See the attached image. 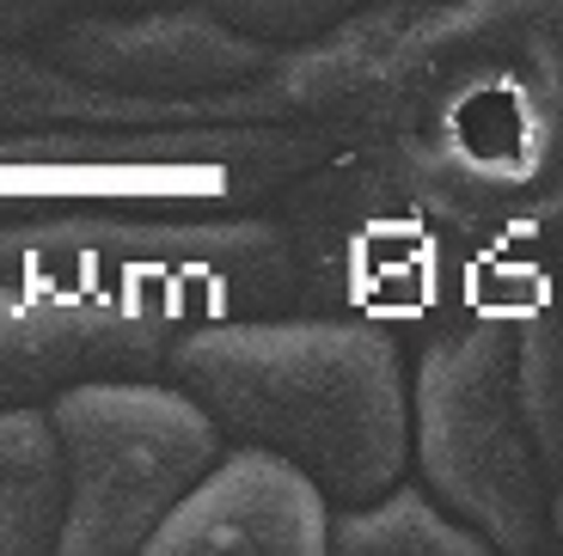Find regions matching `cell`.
<instances>
[{
    "label": "cell",
    "instance_id": "5bb4252c",
    "mask_svg": "<svg viewBox=\"0 0 563 556\" xmlns=\"http://www.w3.org/2000/svg\"><path fill=\"white\" fill-rule=\"evenodd\" d=\"M551 551H563V483H551Z\"/></svg>",
    "mask_w": 563,
    "mask_h": 556
},
{
    "label": "cell",
    "instance_id": "3957f363",
    "mask_svg": "<svg viewBox=\"0 0 563 556\" xmlns=\"http://www.w3.org/2000/svg\"><path fill=\"white\" fill-rule=\"evenodd\" d=\"M515 319L521 307L472 312L410 343V471L490 551L539 556L551 483L521 410Z\"/></svg>",
    "mask_w": 563,
    "mask_h": 556
},
{
    "label": "cell",
    "instance_id": "8fae6325",
    "mask_svg": "<svg viewBox=\"0 0 563 556\" xmlns=\"http://www.w3.org/2000/svg\"><path fill=\"white\" fill-rule=\"evenodd\" d=\"M227 25H240L245 37L269 43V49H300V43L324 37V31L350 25L355 13H367L374 0H209Z\"/></svg>",
    "mask_w": 563,
    "mask_h": 556
},
{
    "label": "cell",
    "instance_id": "277c9868",
    "mask_svg": "<svg viewBox=\"0 0 563 556\" xmlns=\"http://www.w3.org/2000/svg\"><path fill=\"white\" fill-rule=\"evenodd\" d=\"M49 422L68 459L62 556L147 551L154 526L227 453V434L178 379L99 374L49 398Z\"/></svg>",
    "mask_w": 563,
    "mask_h": 556
},
{
    "label": "cell",
    "instance_id": "ba28073f",
    "mask_svg": "<svg viewBox=\"0 0 563 556\" xmlns=\"http://www.w3.org/2000/svg\"><path fill=\"white\" fill-rule=\"evenodd\" d=\"M68 520V459L49 403L0 410V556L62 551Z\"/></svg>",
    "mask_w": 563,
    "mask_h": 556
},
{
    "label": "cell",
    "instance_id": "4fadbf2b",
    "mask_svg": "<svg viewBox=\"0 0 563 556\" xmlns=\"http://www.w3.org/2000/svg\"><path fill=\"white\" fill-rule=\"evenodd\" d=\"M472 7L490 13V19H508V25H558V19H551L558 0H472Z\"/></svg>",
    "mask_w": 563,
    "mask_h": 556
},
{
    "label": "cell",
    "instance_id": "2e32d148",
    "mask_svg": "<svg viewBox=\"0 0 563 556\" xmlns=\"http://www.w3.org/2000/svg\"><path fill=\"white\" fill-rule=\"evenodd\" d=\"M558 281H563V257H558Z\"/></svg>",
    "mask_w": 563,
    "mask_h": 556
},
{
    "label": "cell",
    "instance_id": "7a4b0ae2",
    "mask_svg": "<svg viewBox=\"0 0 563 556\" xmlns=\"http://www.w3.org/2000/svg\"><path fill=\"white\" fill-rule=\"evenodd\" d=\"M166 379L227 441L295 459L331 508L410 477V348L350 312L202 319L172 336Z\"/></svg>",
    "mask_w": 563,
    "mask_h": 556
},
{
    "label": "cell",
    "instance_id": "30bf717a",
    "mask_svg": "<svg viewBox=\"0 0 563 556\" xmlns=\"http://www.w3.org/2000/svg\"><path fill=\"white\" fill-rule=\"evenodd\" d=\"M515 379L545 483H563V281L533 293L515 319Z\"/></svg>",
    "mask_w": 563,
    "mask_h": 556
},
{
    "label": "cell",
    "instance_id": "6da1fadb",
    "mask_svg": "<svg viewBox=\"0 0 563 556\" xmlns=\"http://www.w3.org/2000/svg\"><path fill=\"white\" fill-rule=\"evenodd\" d=\"M319 166L288 202L300 300L398 343L527 307L563 257V31L374 0L264 80Z\"/></svg>",
    "mask_w": 563,
    "mask_h": 556
},
{
    "label": "cell",
    "instance_id": "7c38bea8",
    "mask_svg": "<svg viewBox=\"0 0 563 556\" xmlns=\"http://www.w3.org/2000/svg\"><path fill=\"white\" fill-rule=\"evenodd\" d=\"M135 7H172V0H0V43L56 37V31L80 25V19L135 13Z\"/></svg>",
    "mask_w": 563,
    "mask_h": 556
},
{
    "label": "cell",
    "instance_id": "8992f818",
    "mask_svg": "<svg viewBox=\"0 0 563 556\" xmlns=\"http://www.w3.org/2000/svg\"><path fill=\"white\" fill-rule=\"evenodd\" d=\"M49 62L117 92H214V86L257 80L282 56L245 37L240 25H227L209 0H172V7H135L56 31Z\"/></svg>",
    "mask_w": 563,
    "mask_h": 556
},
{
    "label": "cell",
    "instance_id": "52a82bcc",
    "mask_svg": "<svg viewBox=\"0 0 563 556\" xmlns=\"http://www.w3.org/2000/svg\"><path fill=\"white\" fill-rule=\"evenodd\" d=\"M324 556L331 551V496L269 446L227 441V453L190 483L147 538V556Z\"/></svg>",
    "mask_w": 563,
    "mask_h": 556
},
{
    "label": "cell",
    "instance_id": "9a60e30c",
    "mask_svg": "<svg viewBox=\"0 0 563 556\" xmlns=\"http://www.w3.org/2000/svg\"><path fill=\"white\" fill-rule=\"evenodd\" d=\"M551 19H558V31H563V0H558V7H551Z\"/></svg>",
    "mask_w": 563,
    "mask_h": 556
},
{
    "label": "cell",
    "instance_id": "9c48e42d",
    "mask_svg": "<svg viewBox=\"0 0 563 556\" xmlns=\"http://www.w3.org/2000/svg\"><path fill=\"white\" fill-rule=\"evenodd\" d=\"M331 551L343 556H490V544L448 514L422 483L398 477L374 501L331 508Z\"/></svg>",
    "mask_w": 563,
    "mask_h": 556
},
{
    "label": "cell",
    "instance_id": "5b68a950",
    "mask_svg": "<svg viewBox=\"0 0 563 556\" xmlns=\"http://www.w3.org/2000/svg\"><path fill=\"white\" fill-rule=\"evenodd\" d=\"M178 331L172 312L129 288H74L49 269L0 281V410L49 403L74 379L166 374Z\"/></svg>",
    "mask_w": 563,
    "mask_h": 556
}]
</instances>
